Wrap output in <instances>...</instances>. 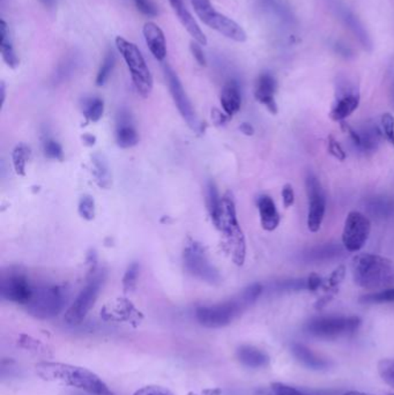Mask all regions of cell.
<instances>
[{"mask_svg":"<svg viewBox=\"0 0 394 395\" xmlns=\"http://www.w3.org/2000/svg\"><path fill=\"white\" fill-rule=\"evenodd\" d=\"M331 6L332 10H334L339 19L342 21V24H345L346 27L348 28L354 36L359 40L363 48L366 49V50H371L373 41H371L366 27L359 20V17H356L355 14L352 13L348 7H346L339 0H332Z\"/></svg>","mask_w":394,"mask_h":395,"instance_id":"obj_15","label":"cell"},{"mask_svg":"<svg viewBox=\"0 0 394 395\" xmlns=\"http://www.w3.org/2000/svg\"><path fill=\"white\" fill-rule=\"evenodd\" d=\"M133 395H174L172 392L162 386H146L140 388Z\"/></svg>","mask_w":394,"mask_h":395,"instance_id":"obj_44","label":"cell"},{"mask_svg":"<svg viewBox=\"0 0 394 395\" xmlns=\"http://www.w3.org/2000/svg\"><path fill=\"white\" fill-rule=\"evenodd\" d=\"M116 140L122 148H131L139 141V137L132 124V117L127 110H120L117 114Z\"/></svg>","mask_w":394,"mask_h":395,"instance_id":"obj_18","label":"cell"},{"mask_svg":"<svg viewBox=\"0 0 394 395\" xmlns=\"http://www.w3.org/2000/svg\"><path fill=\"white\" fill-rule=\"evenodd\" d=\"M328 150H330L332 155L334 156L335 159H340V161H345V150L342 149L340 143H339L332 135L328 138Z\"/></svg>","mask_w":394,"mask_h":395,"instance_id":"obj_46","label":"cell"},{"mask_svg":"<svg viewBox=\"0 0 394 395\" xmlns=\"http://www.w3.org/2000/svg\"><path fill=\"white\" fill-rule=\"evenodd\" d=\"M359 132V149L364 152H371L376 150L379 145L380 132L376 126L368 125Z\"/></svg>","mask_w":394,"mask_h":395,"instance_id":"obj_28","label":"cell"},{"mask_svg":"<svg viewBox=\"0 0 394 395\" xmlns=\"http://www.w3.org/2000/svg\"><path fill=\"white\" fill-rule=\"evenodd\" d=\"M0 35H1L0 51H1L3 59L11 69H17L19 66V58L15 53V46H13L10 28L5 20H1L0 22Z\"/></svg>","mask_w":394,"mask_h":395,"instance_id":"obj_25","label":"cell"},{"mask_svg":"<svg viewBox=\"0 0 394 395\" xmlns=\"http://www.w3.org/2000/svg\"><path fill=\"white\" fill-rule=\"evenodd\" d=\"M184 266L192 276L205 281L207 283L217 284L221 281L220 274L211 263L206 251L199 243H191L184 249Z\"/></svg>","mask_w":394,"mask_h":395,"instance_id":"obj_8","label":"cell"},{"mask_svg":"<svg viewBox=\"0 0 394 395\" xmlns=\"http://www.w3.org/2000/svg\"><path fill=\"white\" fill-rule=\"evenodd\" d=\"M74 66H75V58L74 57L67 58L65 62L60 64V67L57 69L56 78L55 79L60 80V81L66 79L67 76L73 72Z\"/></svg>","mask_w":394,"mask_h":395,"instance_id":"obj_42","label":"cell"},{"mask_svg":"<svg viewBox=\"0 0 394 395\" xmlns=\"http://www.w3.org/2000/svg\"><path fill=\"white\" fill-rule=\"evenodd\" d=\"M105 282V275L98 274L93 277L82 290L79 292L70 308L65 312V322L69 325H79L94 306L98 295L101 292L102 286Z\"/></svg>","mask_w":394,"mask_h":395,"instance_id":"obj_9","label":"cell"},{"mask_svg":"<svg viewBox=\"0 0 394 395\" xmlns=\"http://www.w3.org/2000/svg\"><path fill=\"white\" fill-rule=\"evenodd\" d=\"M359 325L357 317H321L307 322L305 331L319 339L332 340L352 334Z\"/></svg>","mask_w":394,"mask_h":395,"instance_id":"obj_7","label":"cell"},{"mask_svg":"<svg viewBox=\"0 0 394 395\" xmlns=\"http://www.w3.org/2000/svg\"><path fill=\"white\" fill-rule=\"evenodd\" d=\"M164 76L168 81V86L170 90L171 96L174 98V104L177 107L181 117L184 118L190 128L193 130H198L199 121L197 119L195 110L192 107L191 100L188 97V94L185 93L184 87L181 85V80L174 69L170 66H164Z\"/></svg>","mask_w":394,"mask_h":395,"instance_id":"obj_12","label":"cell"},{"mask_svg":"<svg viewBox=\"0 0 394 395\" xmlns=\"http://www.w3.org/2000/svg\"><path fill=\"white\" fill-rule=\"evenodd\" d=\"M292 353L301 364L311 370H324L330 365L328 360L318 356L310 348L301 343H294L292 346Z\"/></svg>","mask_w":394,"mask_h":395,"instance_id":"obj_22","label":"cell"},{"mask_svg":"<svg viewBox=\"0 0 394 395\" xmlns=\"http://www.w3.org/2000/svg\"><path fill=\"white\" fill-rule=\"evenodd\" d=\"M382 128H383V133L386 137L387 141L390 142L394 148V118L392 114H383Z\"/></svg>","mask_w":394,"mask_h":395,"instance_id":"obj_40","label":"cell"},{"mask_svg":"<svg viewBox=\"0 0 394 395\" xmlns=\"http://www.w3.org/2000/svg\"><path fill=\"white\" fill-rule=\"evenodd\" d=\"M262 291H264V288H262V284L253 283L249 286L248 288H245L238 297L241 299L242 303L245 305V308H248L260 297Z\"/></svg>","mask_w":394,"mask_h":395,"instance_id":"obj_35","label":"cell"},{"mask_svg":"<svg viewBox=\"0 0 394 395\" xmlns=\"http://www.w3.org/2000/svg\"><path fill=\"white\" fill-rule=\"evenodd\" d=\"M140 267L138 263H132L131 266L126 270L124 279H123V286L125 288V290H132L136 288V280L139 276Z\"/></svg>","mask_w":394,"mask_h":395,"instance_id":"obj_38","label":"cell"},{"mask_svg":"<svg viewBox=\"0 0 394 395\" xmlns=\"http://www.w3.org/2000/svg\"><path fill=\"white\" fill-rule=\"evenodd\" d=\"M143 38L154 58L162 62L167 57V42L163 31L156 24L146 22L143 28Z\"/></svg>","mask_w":394,"mask_h":395,"instance_id":"obj_17","label":"cell"},{"mask_svg":"<svg viewBox=\"0 0 394 395\" xmlns=\"http://www.w3.org/2000/svg\"><path fill=\"white\" fill-rule=\"evenodd\" d=\"M66 292L60 286L34 288L32 298L26 305L29 315L37 319H51L63 311Z\"/></svg>","mask_w":394,"mask_h":395,"instance_id":"obj_5","label":"cell"},{"mask_svg":"<svg viewBox=\"0 0 394 395\" xmlns=\"http://www.w3.org/2000/svg\"><path fill=\"white\" fill-rule=\"evenodd\" d=\"M206 197L207 208H208V211H210L212 221L214 222L217 220L219 211H220L222 198H220V195H219V191H217V186H215V184L213 182H208V184H207Z\"/></svg>","mask_w":394,"mask_h":395,"instance_id":"obj_30","label":"cell"},{"mask_svg":"<svg viewBox=\"0 0 394 395\" xmlns=\"http://www.w3.org/2000/svg\"><path fill=\"white\" fill-rule=\"evenodd\" d=\"M44 154L46 157L53 159H63V148L58 142L55 140H46L44 142Z\"/></svg>","mask_w":394,"mask_h":395,"instance_id":"obj_39","label":"cell"},{"mask_svg":"<svg viewBox=\"0 0 394 395\" xmlns=\"http://www.w3.org/2000/svg\"><path fill=\"white\" fill-rule=\"evenodd\" d=\"M359 105V94L355 87L350 83H343L339 87L338 96L332 107V119L334 121H343L348 118Z\"/></svg>","mask_w":394,"mask_h":395,"instance_id":"obj_14","label":"cell"},{"mask_svg":"<svg viewBox=\"0 0 394 395\" xmlns=\"http://www.w3.org/2000/svg\"><path fill=\"white\" fill-rule=\"evenodd\" d=\"M82 140H84V143L87 146H94L96 138H95L94 135L84 134V137H82Z\"/></svg>","mask_w":394,"mask_h":395,"instance_id":"obj_52","label":"cell"},{"mask_svg":"<svg viewBox=\"0 0 394 395\" xmlns=\"http://www.w3.org/2000/svg\"><path fill=\"white\" fill-rule=\"evenodd\" d=\"M371 231V223L366 215L350 211L346 218L342 244L349 252H359L366 245Z\"/></svg>","mask_w":394,"mask_h":395,"instance_id":"obj_10","label":"cell"},{"mask_svg":"<svg viewBox=\"0 0 394 395\" xmlns=\"http://www.w3.org/2000/svg\"><path fill=\"white\" fill-rule=\"evenodd\" d=\"M361 301L368 304H382V303H394V287L387 288L384 290L375 291L361 298Z\"/></svg>","mask_w":394,"mask_h":395,"instance_id":"obj_34","label":"cell"},{"mask_svg":"<svg viewBox=\"0 0 394 395\" xmlns=\"http://www.w3.org/2000/svg\"><path fill=\"white\" fill-rule=\"evenodd\" d=\"M221 105L229 117H233L240 111L242 105V94L238 81L231 80L224 85L221 93Z\"/></svg>","mask_w":394,"mask_h":395,"instance_id":"obj_21","label":"cell"},{"mask_svg":"<svg viewBox=\"0 0 394 395\" xmlns=\"http://www.w3.org/2000/svg\"><path fill=\"white\" fill-rule=\"evenodd\" d=\"M343 277H345V267H338L326 281L325 289H334L343 280Z\"/></svg>","mask_w":394,"mask_h":395,"instance_id":"obj_45","label":"cell"},{"mask_svg":"<svg viewBox=\"0 0 394 395\" xmlns=\"http://www.w3.org/2000/svg\"><path fill=\"white\" fill-rule=\"evenodd\" d=\"M36 372L44 380L78 388L91 395H114L98 374L84 367L44 362L36 365Z\"/></svg>","mask_w":394,"mask_h":395,"instance_id":"obj_1","label":"cell"},{"mask_svg":"<svg viewBox=\"0 0 394 395\" xmlns=\"http://www.w3.org/2000/svg\"><path fill=\"white\" fill-rule=\"evenodd\" d=\"M323 284V280L317 274H311L307 279V289L309 291H316Z\"/></svg>","mask_w":394,"mask_h":395,"instance_id":"obj_49","label":"cell"},{"mask_svg":"<svg viewBox=\"0 0 394 395\" xmlns=\"http://www.w3.org/2000/svg\"><path fill=\"white\" fill-rule=\"evenodd\" d=\"M29 156H30V150H29L27 146L21 145L17 146L15 152L12 154V159H13V166H15V171L18 175L25 176L26 166L28 162Z\"/></svg>","mask_w":394,"mask_h":395,"instance_id":"obj_32","label":"cell"},{"mask_svg":"<svg viewBox=\"0 0 394 395\" xmlns=\"http://www.w3.org/2000/svg\"><path fill=\"white\" fill-rule=\"evenodd\" d=\"M79 214L81 218L91 221L95 218V200L91 195H84L79 201Z\"/></svg>","mask_w":394,"mask_h":395,"instance_id":"obj_37","label":"cell"},{"mask_svg":"<svg viewBox=\"0 0 394 395\" xmlns=\"http://www.w3.org/2000/svg\"><path fill=\"white\" fill-rule=\"evenodd\" d=\"M276 81L271 73H262L256 81L255 97L259 103L265 105L269 112L276 114L278 105L276 102Z\"/></svg>","mask_w":394,"mask_h":395,"instance_id":"obj_16","label":"cell"},{"mask_svg":"<svg viewBox=\"0 0 394 395\" xmlns=\"http://www.w3.org/2000/svg\"><path fill=\"white\" fill-rule=\"evenodd\" d=\"M91 161L94 166V175L98 186L102 188H109L112 180L108 159L101 152H95L94 155L91 156Z\"/></svg>","mask_w":394,"mask_h":395,"instance_id":"obj_26","label":"cell"},{"mask_svg":"<svg viewBox=\"0 0 394 395\" xmlns=\"http://www.w3.org/2000/svg\"><path fill=\"white\" fill-rule=\"evenodd\" d=\"M257 206L262 228L265 229L266 231L276 230L280 223V215L272 198L269 195H260L257 199Z\"/></svg>","mask_w":394,"mask_h":395,"instance_id":"obj_20","label":"cell"},{"mask_svg":"<svg viewBox=\"0 0 394 395\" xmlns=\"http://www.w3.org/2000/svg\"><path fill=\"white\" fill-rule=\"evenodd\" d=\"M269 395H307L303 392L298 391L296 388L288 386V385L281 384V383H276L272 384L271 389H269Z\"/></svg>","mask_w":394,"mask_h":395,"instance_id":"obj_41","label":"cell"},{"mask_svg":"<svg viewBox=\"0 0 394 395\" xmlns=\"http://www.w3.org/2000/svg\"><path fill=\"white\" fill-rule=\"evenodd\" d=\"M34 287L27 277L21 274L11 273L4 275L0 282V295L8 301L27 305L32 298Z\"/></svg>","mask_w":394,"mask_h":395,"instance_id":"obj_13","label":"cell"},{"mask_svg":"<svg viewBox=\"0 0 394 395\" xmlns=\"http://www.w3.org/2000/svg\"><path fill=\"white\" fill-rule=\"evenodd\" d=\"M136 3V8L139 10L140 13H143L146 17H156L157 7L152 0H133Z\"/></svg>","mask_w":394,"mask_h":395,"instance_id":"obj_43","label":"cell"},{"mask_svg":"<svg viewBox=\"0 0 394 395\" xmlns=\"http://www.w3.org/2000/svg\"><path fill=\"white\" fill-rule=\"evenodd\" d=\"M191 3L195 8V14L205 24H208V21L213 17L214 14L217 13L211 0H191Z\"/></svg>","mask_w":394,"mask_h":395,"instance_id":"obj_33","label":"cell"},{"mask_svg":"<svg viewBox=\"0 0 394 395\" xmlns=\"http://www.w3.org/2000/svg\"><path fill=\"white\" fill-rule=\"evenodd\" d=\"M392 93H393V100H394V81H393V86H392Z\"/></svg>","mask_w":394,"mask_h":395,"instance_id":"obj_54","label":"cell"},{"mask_svg":"<svg viewBox=\"0 0 394 395\" xmlns=\"http://www.w3.org/2000/svg\"><path fill=\"white\" fill-rule=\"evenodd\" d=\"M213 223L217 225V228L220 229L221 231H224L231 249V259L236 265L242 266L244 263L245 251H247L245 238L238 221L234 201L231 197L226 195L222 198L220 211Z\"/></svg>","mask_w":394,"mask_h":395,"instance_id":"obj_3","label":"cell"},{"mask_svg":"<svg viewBox=\"0 0 394 395\" xmlns=\"http://www.w3.org/2000/svg\"><path fill=\"white\" fill-rule=\"evenodd\" d=\"M190 50H191L192 55H193L195 60L200 66H206V57H205V53H204L202 44H199L198 42H191L190 43Z\"/></svg>","mask_w":394,"mask_h":395,"instance_id":"obj_47","label":"cell"},{"mask_svg":"<svg viewBox=\"0 0 394 395\" xmlns=\"http://www.w3.org/2000/svg\"><path fill=\"white\" fill-rule=\"evenodd\" d=\"M245 305L240 297L219 304L205 305L195 310V318L207 328H221L234 322L244 310Z\"/></svg>","mask_w":394,"mask_h":395,"instance_id":"obj_6","label":"cell"},{"mask_svg":"<svg viewBox=\"0 0 394 395\" xmlns=\"http://www.w3.org/2000/svg\"><path fill=\"white\" fill-rule=\"evenodd\" d=\"M116 46L129 67L138 93L143 97L150 96L153 90V76L139 48L120 36L116 38Z\"/></svg>","mask_w":394,"mask_h":395,"instance_id":"obj_4","label":"cell"},{"mask_svg":"<svg viewBox=\"0 0 394 395\" xmlns=\"http://www.w3.org/2000/svg\"><path fill=\"white\" fill-rule=\"evenodd\" d=\"M115 52L112 51V49H109L108 52L105 53L101 67L98 69V76H96V86H105L109 78L111 76L112 71L115 69Z\"/></svg>","mask_w":394,"mask_h":395,"instance_id":"obj_29","label":"cell"},{"mask_svg":"<svg viewBox=\"0 0 394 395\" xmlns=\"http://www.w3.org/2000/svg\"><path fill=\"white\" fill-rule=\"evenodd\" d=\"M366 209L375 218H390L394 214V201L383 197L371 198L366 201Z\"/></svg>","mask_w":394,"mask_h":395,"instance_id":"obj_27","label":"cell"},{"mask_svg":"<svg viewBox=\"0 0 394 395\" xmlns=\"http://www.w3.org/2000/svg\"><path fill=\"white\" fill-rule=\"evenodd\" d=\"M283 200L285 207L288 208L293 206L295 201V192L292 185H286L283 188Z\"/></svg>","mask_w":394,"mask_h":395,"instance_id":"obj_48","label":"cell"},{"mask_svg":"<svg viewBox=\"0 0 394 395\" xmlns=\"http://www.w3.org/2000/svg\"><path fill=\"white\" fill-rule=\"evenodd\" d=\"M105 112V103L101 98L93 97L84 102V114L88 121H98Z\"/></svg>","mask_w":394,"mask_h":395,"instance_id":"obj_31","label":"cell"},{"mask_svg":"<svg viewBox=\"0 0 394 395\" xmlns=\"http://www.w3.org/2000/svg\"><path fill=\"white\" fill-rule=\"evenodd\" d=\"M345 395H373V394H369V393H362V392L350 391V392H347V393H346ZM390 395H394V394H390Z\"/></svg>","mask_w":394,"mask_h":395,"instance_id":"obj_53","label":"cell"},{"mask_svg":"<svg viewBox=\"0 0 394 395\" xmlns=\"http://www.w3.org/2000/svg\"><path fill=\"white\" fill-rule=\"evenodd\" d=\"M172 10L177 15L178 20L181 21L183 27L188 30V34L191 35L192 38L195 42H198L199 44L207 45V38L204 34L199 26L197 24V21L193 19L191 13L186 10V7L183 3V0H169Z\"/></svg>","mask_w":394,"mask_h":395,"instance_id":"obj_19","label":"cell"},{"mask_svg":"<svg viewBox=\"0 0 394 395\" xmlns=\"http://www.w3.org/2000/svg\"><path fill=\"white\" fill-rule=\"evenodd\" d=\"M238 358L244 367L262 369L269 365V357L262 350L253 346H242L238 349Z\"/></svg>","mask_w":394,"mask_h":395,"instance_id":"obj_23","label":"cell"},{"mask_svg":"<svg viewBox=\"0 0 394 395\" xmlns=\"http://www.w3.org/2000/svg\"><path fill=\"white\" fill-rule=\"evenodd\" d=\"M352 273L355 283L366 290H384L394 286V261L378 254L356 256Z\"/></svg>","mask_w":394,"mask_h":395,"instance_id":"obj_2","label":"cell"},{"mask_svg":"<svg viewBox=\"0 0 394 395\" xmlns=\"http://www.w3.org/2000/svg\"><path fill=\"white\" fill-rule=\"evenodd\" d=\"M378 374L387 385L394 388V358H385L378 363Z\"/></svg>","mask_w":394,"mask_h":395,"instance_id":"obj_36","label":"cell"},{"mask_svg":"<svg viewBox=\"0 0 394 395\" xmlns=\"http://www.w3.org/2000/svg\"><path fill=\"white\" fill-rule=\"evenodd\" d=\"M307 197H309V211H307V228L311 232L321 230V223L324 221L326 211V198L321 183L314 173H307Z\"/></svg>","mask_w":394,"mask_h":395,"instance_id":"obj_11","label":"cell"},{"mask_svg":"<svg viewBox=\"0 0 394 395\" xmlns=\"http://www.w3.org/2000/svg\"><path fill=\"white\" fill-rule=\"evenodd\" d=\"M212 118H213L214 121H215L217 124H224V121H227L226 114H221L220 111L217 110V109H214V110L212 111Z\"/></svg>","mask_w":394,"mask_h":395,"instance_id":"obj_50","label":"cell"},{"mask_svg":"<svg viewBox=\"0 0 394 395\" xmlns=\"http://www.w3.org/2000/svg\"><path fill=\"white\" fill-rule=\"evenodd\" d=\"M341 246L337 244H324L314 246L304 253V260L307 263H324L341 256Z\"/></svg>","mask_w":394,"mask_h":395,"instance_id":"obj_24","label":"cell"},{"mask_svg":"<svg viewBox=\"0 0 394 395\" xmlns=\"http://www.w3.org/2000/svg\"><path fill=\"white\" fill-rule=\"evenodd\" d=\"M240 130H241L242 133H244L245 135H252L255 133V128H252V125L248 124V123H243V124L240 126Z\"/></svg>","mask_w":394,"mask_h":395,"instance_id":"obj_51","label":"cell"}]
</instances>
